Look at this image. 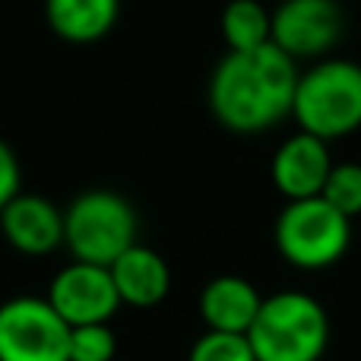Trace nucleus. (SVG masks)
Instances as JSON below:
<instances>
[{
  "mask_svg": "<svg viewBox=\"0 0 361 361\" xmlns=\"http://www.w3.org/2000/svg\"><path fill=\"white\" fill-rule=\"evenodd\" d=\"M108 269H111L114 288L121 295V305L156 307L171 288L169 263L143 244H133L130 250H124Z\"/></svg>",
  "mask_w": 361,
  "mask_h": 361,
  "instance_id": "11",
  "label": "nucleus"
},
{
  "mask_svg": "<svg viewBox=\"0 0 361 361\" xmlns=\"http://www.w3.org/2000/svg\"><path fill=\"white\" fill-rule=\"evenodd\" d=\"M320 197H324L333 209L343 212V216H349V219L361 216V165H355V162L333 165Z\"/></svg>",
  "mask_w": 361,
  "mask_h": 361,
  "instance_id": "15",
  "label": "nucleus"
},
{
  "mask_svg": "<svg viewBox=\"0 0 361 361\" xmlns=\"http://www.w3.org/2000/svg\"><path fill=\"white\" fill-rule=\"evenodd\" d=\"M333 159L324 140L298 130L276 149L273 156V184L282 197L292 200H311L324 193V184L333 171Z\"/></svg>",
  "mask_w": 361,
  "mask_h": 361,
  "instance_id": "10",
  "label": "nucleus"
},
{
  "mask_svg": "<svg viewBox=\"0 0 361 361\" xmlns=\"http://www.w3.org/2000/svg\"><path fill=\"white\" fill-rule=\"evenodd\" d=\"M70 330L48 298H10L0 305V361H70Z\"/></svg>",
  "mask_w": 361,
  "mask_h": 361,
  "instance_id": "6",
  "label": "nucleus"
},
{
  "mask_svg": "<svg viewBox=\"0 0 361 361\" xmlns=\"http://www.w3.org/2000/svg\"><path fill=\"white\" fill-rule=\"evenodd\" d=\"M352 219L333 209L324 197L292 200L276 222V247L301 269H324L345 254Z\"/></svg>",
  "mask_w": 361,
  "mask_h": 361,
  "instance_id": "5",
  "label": "nucleus"
},
{
  "mask_svg": "<svg viewBox=\"0 0 361 361\" xmlns=\"http://www.w3.org/2000/svg\"><path fill=\"white\" fill-rule=\"evenodd\" d=\"M187 361H257V355L250 349V339L241 336V333L209 330L193 343Z\"/></svg>",
  "mask_w": 361,
  "mask_h": 361,
  "instance_id": "16",
  "label": "nucleus"
},
{
  "mask_svg": "<svg viewBox=\"0 0 361 361\" xmlns=\"http://www.w3.org/2000/svg\"><path fill=\"white\" fill-rule=\"evenodd\" d=\"M48 301L70 326L108 324L121 307V295L114 288L111 269L95 263H70L54 276L48 288Z\"/></svg>",
  "mask_w": 361,
  "mask_h": 361,
  "instance_id": "8",
  "label": "nucleus"
},
{
  "mask_svg": "<svg viewBox=\"0 0 361 361\" xmlns=\"http://www.w3.org/2000/svg\"><path fill=\"white\" fill-rule=\"evenodd\" d=\"M16 193H23V165L6 140H0V209L10 203Z\"/></svg>",
  "mask_w": 361,
  "mask_h": 361,
  "instance_id": "18",
  "label": "nucleus"
},
{
  "mask_svg": "<svg viewBox=\"0 0 361 361\" xmlns=\"http://www.w3.org/2000/svg\"><path fill=\"white\" fill-rule=\"evenodd\" d=\"M263 298L257 288L241 276H219L200 295V314H203L206 326L216 333H241L254 326L257 314H260Z\"/></svg>",
  "mask_w": 361,
  "mask_h": 361,
  "instance_id": "12",
  "label": "nucleus"
},
{
  "mask_svg": "<svg viewBox=\"0 0 361 361\" xmlns=\"http://www.w3.org/2000/svg\"><path fill=\"white\" fill-rule=\"evenodd\" d=\"M6 244L25 257H44L63 244V212L42 193H16L0 209Z\"/></svg>",
  "mask_w": 361,
  "mask_h": 361,
  "instance_id": "9",
  "label": "nucleus"
},
{
  "mask_svg": "<svg viewBox=\"0 0 361 361\" xmlns=\"http://www.w3.org/2000/svg\"><path fill=\"white\" fill-rule=\"evenodd\" d=\"M137 244V212L114 190H86L63 209V247L80 263L111 267Z\"/></svg>",
  "mask_w": 361,
  "mask_h": 361,
  "instance_id": "4",
  "label": "nucleus"
},
{
  "mask_svg": "<svg viewBox=\"0 0 361 361\" xmlns=\"http://www.w3.org/2000/svg\"><path fill=\"white\" fill-rule=\"evenodd\" d=\"M121 0H44L51 32L70 44H92L114 29Z\"/></svg>",
  "mask_w": 361,
  "mask_h": 361,
  "instance_id": "13",
  "label": "nucleus"
},
{
  "mask_svg": "<svg viewBox=\"0 0 361 361\" xmlns=\"http://www.w3.org/2000/svg\"><path fill=\"white\" fill-rule=\"evenodd\" d=\"M298 67L273 42L228 51L209 76V111L231 133H263L292 114Z\"/></svg>",
  "mask_w": 361,
  "mask_h": 361,
  "instance_id": "1",
  "label": "nucleus"
},
{
  "mask_svg": "<svg viewBox=\"0 0 361 361\" xmlns=\"http://www.w3.org/2000/svg\"><path fill=\"white\" fill-rule=\"evenodd\" d=\"M343 38V10L336 0H282L273 13V44L292 61L324 57Z\"/></svg>",
  "mask_w": 361,
  "mask_h": 361,
  "instance_id": "7",
  "label": "nucleus"
},
{
  "mask_svg": "<svg viewBox=\"0 0 361 361\" xmlns=\"http://www.w3.org/2000/svg\"><path fill=\"white\" fill-rule=\"evenodd\" d=\"M330 336L326 314L311 295L279 292L263 298L247 330L257 361H320Z\"/></svg>",
  "mask_w": 361,
  "mask_h": 361,
  "instance_id": "3",
  "label": "nucleus"
},
{
  "mask_svg": "<svg viewBox=\"0 0 361 361\" xmlns=\"http://www.w3.org/2000/svg\"><path fill=\"white\" fill-rule=\"evenodd\" d=\"M118 352L108 324H89L70 330V361H111Z\"/></svg>",
  "mask_w": 361,
  "mask_h": 361,
  "instance_id": "17",
  "label": "nucleus"
},
{
  "mask_svg": "<svg viewBox=\"0 0 361 361\" xmlns=\"http://www.w3.org/2000/svg\"><path fill=\"white\" fill-rule=\"evenodd\" d=\"M292 118L311 137L339 140L361 127V67L355 61H320L298 76Z\"/></svg>",
  "mask_w": 361,
  "mask_h": 361,
  "instance_id": "2",
  "label": "nucleus"
},
{
  "mask_svg": "<svg viewBox=\"0 0 361 361\" xmlns=\"http://www.w3.org/2000/svg\"><path fill=\"white\" fill-rule=\"evenodd\" d=\"M222 38L228 51H254L273 42V13L260 0H231L222 10Z\"/></svg>",
  "mask_w": 361,
  "mask_h": 361,
  "instance_id": "14",
  "label": "nucleus"
}]
</instances>
